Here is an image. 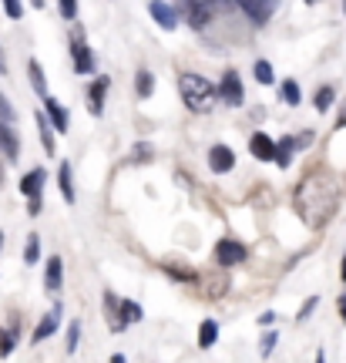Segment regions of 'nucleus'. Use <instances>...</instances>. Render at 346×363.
I'll return each mask as SVG.
<instances>
[{
  "instance_id": "1",
  "label": "nucleus",
  "mask_w": 346,
  "mask_h": 363,
  "mask_svg": "<svg viewBox=\"0 0 346 363\" xmlns=\"http://www.w3.org/2000/svg\"><path fill=\"white\" fill-rule=\"evenodd\" d=\"M336 182L330 172H309L306 179L299 182V189H296V208H299V219L306 222V225H323V222H330L336 208Z\"/></svg>"
},
{
  "instance_id": "2",
  "label": "nucleus",
  "mask_w": 346,
  "mask_h": 363,
  "mask_svg": "<svg viewBox=\"0 0 346 363\" xmlns=\"http://www.w3.org/2000/svg\"><path fill=\"white\" fill-rule=\"evenodd\" d=\"M179 91H182V98H185V108H189V111H208V108H212V98H216L212 81L202 78V74H192V71L179 74Z\"/></svg>"
},
{
  "instance_id": "3",
  "label": "nucleus",
  "mask_w": 346,
  "mask_h": 363,
  "mask_svg": "<svg viewBox=\"0 0 346 363\" xmlns=\"http://www.w3.org/2000/svg\"><path fill=\"white\" fill-rule=\"evenodd\" d=\"M218 98H222L225 104H232V108H239V104L245 101L242 81H239V74H235V71H225V74H222V84H218Z\"/></svg>"
},
{
  "instance_id": "4",
  "label": "nucleus",
  "mask_w": 346,
  "mask_h": 363,
  "mask_svg": "<svg viewBox=\"0 0 346 363\" xmlns=\"http://www.w3.org/2000/svg\"><path fill=\"white\" fill-rule=\"evenodd\" d=\"M216 262L218 266H239V262H245V246L235 239H222L216 246Z\"/></svg>"
},
{
  "instance_id": "5",
  "label": "nucleus",
  "mask_w": 346,
  "mask_h": 363,
  "mask_svg": "<svg viewBox=\"0 0 346 363\" xmlns=\"http://www.w3.org/2000/svg\"><path fill=\"white\" fill-rule=\"evenodd\" d=\"M235 165V152H232L229 145H212V152H208V169L218 172V175H225L232 172Z\"/></svg>"
},
{
  "instance_id": "6",
  "label": "nucleus",
  "mask_w": 346,
  "mask_h": 363,
  "mask_svg": "<svg viewBox=\"0 0 346 363\" xmlns=\"http://www.w3.org/2000/svg\"><path fill=\"white\" fill-rule=\"evenodd\" d=\"M239 7L249 13V21H256V24H266L272 13H276V0H239Z\"/></svg>"
},
{
  "instance_id": "7",
  "label": "nucleus",
  "mask_w": 346,
  "mask_h": 363,
  "mask_svg": "<svg viewBox=\"0 0 346 363\" xmlns=\"http://www.w3.org/2000/svg\"><path fill=\"white\" fill-rule=\"evenodd\" d=\"M148 11H152V17L158 21L162 30H175V27H179V13L172 11L165 0H152V4H148Z\"/></svg>"
},
{
  "instance_id": "8",
  "label": "nucleus",
  "mask_w": 346,
  "mask_h": 363,
  "mask_svg": "<svg viewBox=\"0 0 346 363\" xmlns=\"http://www.w3.org/2000/svg\"><path fill=\"white\" fill-rule=\"evenodd\" d=\"M71 54H74L77 74H91V51H88V44H84L81 34H74V40H71Z\"/></svg>"
},
{
  "instance_id": "9",
  "label": "nucleus",
  "mask_w": 346,
  "mask_h": 363,
  "mask_svg": "<svg viewBox=\"0 0 346 363\" xmlns=\"http://www.w3.org/2000/svg\"><path fill=\"white\" fill-rule=\"evenodd\" d=\"M249 152L259 158V162H272V155H276V142H272L269 135H252V142H249Z\"/></svg>"
},
{
  "instance_id": "10",
  "label": "nucleus",
  "mask_w": 346,
  "mask_h": 363,
  "mask_svg": "<svg viewBox=\"0 0 346 363\" xmlns=\"http://www.w3.org/2000/svg\"><path fill=\"white\" fill-rule=\"evenodd\" d=\"M57 323H61V306H54L44 320L38 323V330H34V337H30V343H44V340L51 337L54 330H57Z\"/></svg>"
},
{
  "instance_id": "11",
  "label": "nucleus",
  "mask_w": 346,
  "mask_h": 363,
  "mask_svg": "<svg viewBox=\"0 0 346 363\" xmlns=\"http://www.w3.org/2000/svg\"><path fill=\"white\" fill-rule=\"evenodd\" d=\"M104 91H108V78L91 81V88H88V108H91V115H101V111H104Z\"/></svg>"
},
{
  "instance_id": "12",
  "label": "nucleus",
  "mask_w": 346,
  "mask_h": 363,
  "mask_svg": "<svg viewBox=\"0 0 346 363\" xmlns=\"http://www.w3.org/2000/svg\"><path fill=\"white\" fill-rule=\"evenodd\" d=\"M44 182H48V172L44 169H30L24 175V182H21V192L30 199V195H40L44 192Z\"/></svg>"
},
{
  "instance_id": "13",
  "label": "nucleus",
  "mask_w": 346,
  "mask_h": 363,
  "mask_svg": "<svg viewBox=\"0 0 346 363\" xmlns=\"http://www.w3.org/2000/svg\"><path fill=\"white\" fill-rule=\"evenodd\" d=\"M44 111L51 115V128L54 131H67V111L57 104V98H48V94H44Z\"/></svg>"
},
{
  "instance_id": "14",
  "label": "nucleus",
  "mask_w": 346,
  "mask_h": 363,
  "mask_svg": "<svg viewBox=\"0 0 346 363\" xmlns=\"http://www.w3.org/2000/svg\"><path fill=\"white\" fill-rule=\"evenodd\" d=\"M61 276H65L61 256H51V259H48V276H44V283H48V289H51V293H57V289H61Z\"/></svg>"
},
{
  "instance_id": "15",
  "label": "nucleus",
  "mask_w": 346,
  "mask_h": 363,
  "mask_svg": "<svg viewBox=\"0 0 346 363\" xmlns=\"http://www.w3.org/2000/svg\"><path fill=\"white\" fill-rule=\"evenodd\" d=\"M11 121H4L0 118V148H4V155L7 158H17V152H21V145H17V138H13V131L7 128Z\"/></svg>"
},
{
  "instance_id": "16",
  "label": "nucleus",
  "mask_w": 346,
  "mask_h": 363,
  "mask_svg": "<svg viewBox=\"0 0 346 363\" xmlns=\"http://www.w3.org/2000/svg\"><path fill=\"white\" fill-rule=\"evenodd\" d=\"M57 182H61V195H65V202H74V175H71V165L61 162V169H57Z\"/></svg>"
},
{
  "instance_id": "17",
  "label": "nucleus",
  "mask_w": 346,
  "mask_h": 363,
  "mask_svg": "<svg viewBox=\"0 0 346 363\" xmlns=\"http://www.w3.org/2000/svg\"><path fill=\"white\" fill-rule=\"evenodd\" d=\"M104 306H108V326L111 330H121L125 320H121V310H118V296L115 293H104Z\"/></svg>"
},
{
  "instance_id": "18",
  "label": "nucleus",
  "mask_w": 346,
  "mask_h": 363,
  "mask_svg": "<svg viewBox=\"0 0 346 363\" xmlns=\"http://www.w3.org/2000/svg\"><path fill=\"white\" fill-rule=\"evenodd\" d=\"M216 340H218V326L212 320H206V323L199 326V347L208 350V347H216Z\"/></svg>"
},
{
  "instance_id": "19",
  "label": "nucleus",
  "mask_w": 346,
  "mask_h": 363,
  "mask_svg": "<svg viewBox=\"0 0 346 363\" xmlns=\"http://www.w3.org/2000/svg\"><path fill=\"white\" fill-rule=\"evenodd\" d=\"M38 128H40V142H44V152L48 155H54V131H51V125H48V118H44V111H38Z\"/></svg>"
},
{
  "instance_id": "20",
  "label": "nucleus",
  "mask_w": 346,
  "mask_h": 363,
  "mask_svg": "<svg viewBox=\"0 0 346 363\" xmlns=\"http://www.w3.org/2000/svg\"><path fill=\"white\" fill-rule=\"evenodd\" d=\"M27 74H30V84H34V91H38L40 98H44V94H48V81H44V71H40L38 61H30V65H27Z\"/></svg>"
},
{
  "instance_id": "21",
  "label": "nucleus",
  "mask_w": 346,
  "mask_h": 363,
  "mask_svg": "<svg viewBox=\"0 0 346 363\" xmlns=\"http://www.w3.org/2000/svg\"><path fill=\"white\" fill-rule=\"evenodd\" d=\"M272 162H276L279 169H286V165L293 162V142H289V138H282V142L276 145V155H272Z\"/></svg>"
},
{
  "instance_id": "22",
  "label": "nucleus",
  "mask_w": 346,
  "mask_h": 363,
  "mask_svg": "<svg viewBox=\"0 0 346 363\" xmlns=\"http://www.w3.org/2000/svg\"><path fill=\"white\" fill-rule=\"evenodd\" d=\"M135 91H138V98H152V91H155L152 71H138V78H135Z\"/></svg>"
},
{
  "instance_id": "23",
  "label": "nucleus",
  "mask_w": 346,
  "mask_h": 363,
  "mask_svg": "<svg viewBox=\"0 0 346 363\" xmlns=\"http://www.w3.org/2000/svg\"><path fill=\"white\" fill-rule=\"evenodd\" d=\"M279 94H282V101L293 104V108L303 101V94H299V84H296V81H282V84H279Z\"/></svg>"
},
{
  "instance_id": "24",
  "label": "nucleus",
  "mask_w": 346,
  "mask_h": 363,
  "mask_svg": "<svg viewBox=\"0 0 346 363\" xmlns=\"http://www.w3.org/2000/svg\"><path fill=\"white\" fill-rule=\"evenodd\" d=\"M118 310H121V320H125V323H138L141 320V306L138 303H131V299H121Z\"/></svg>"
},
{
  "instance_id": "25",
  "label": "nucleus",
  "mask_w": 346,
  "mask_h": 363,
  "mask_svg": "<svg viewBox=\"0 0 346 363\" xmlns=\"http://www.w3.org/2000/svg\"><path fill=\"white\" fill-rule=\"evenodd\" d=\"M208 21H212V11H208V7H195V4H189V24L206 27Z\"/></svg>"
},
{
  "instance_id": "26",
  "label": "nucleus",
  "mask_w": 346,
  "mask_h": 363,
  "mask_svg": "<svg viewBox=\"0 0 346 363\" xmlns=\"http://www.w3.org/2000/svg\"><path fill=\"white\" fill-rule=\"evenodd\" d=\"M24 259L34 266V262L40 259V235L38 233H30V239H27V249H24Z\"/></svg>"
},
{
  "instance_id": "27",
  "label": "nucleus",
  "mask_w": 346,
  "mask_h": 363,
  "mask_svg": "<svg viewBox=\"0 0 346 363\" xmlns=\"http://www.w3.org/2000/svg\"><path fill=\"white\" fill-rule=\"evenodd\" d=\"M256 81H259V84H272V81H276L269 61H256Z\"/></svg>"
},
{
  "instance_id": "28",
  "label": "nucleus",
  "mask_w": 346,
  "mask_h": 363,
  "mask_svg": "<svg viewBox=\"0 0 346 363\" xmlns=\"http://www.w3.org/2000/svg\"><path fill=\"white\" fill-rule=\"evenodd\" d=\"M11 353H13V333L0 330V357H11Z\"/></svg>"
},
{
  "instance_id": "29",
  "label": "nucleus",
  "mask_w": 346,
  "mask_h": 363,
  "mask_svg": "<svg viewBox=\"0 0 346 363\" xmlns=\"http://www.w3.org/2000/svg\"><path fill=\"white\" fill-rule=\"evenodd\" d=\"M330 104H333V88H320V94H316V108H320V111H330Z\"/></svg>"
},
{
  "instance_id": "30",
  "label": "nucleus",
  "mask_w": 346,
  "mask_h": 363,
  "mask_svg": "<svg viewBox=\"0 0 346 363\" xmlns=\"http://www.w3.org/2000/svg\"><path fill=\"white\" fill-rule=\"evenodd\" d=\"M4 11H7V17H11V21H21L24 4H21V0H4Z\"/></svg>"
},
{
  "instance_id": "31",
  "label": "nucleus",
  "mask_w": 346,
  "mask_h": 363,
  "mask_svg": "<svg viewBox=\"0 0 346 363\" xmlns=\"http://www.w3.org/2000/svg\"><path fill=\"white\" fill-rule=\"evenodd\" d=\"M155 152H152V145H135L131 148V162H148Z\"/></svg>"
},
{
  "instance_id": "32",
  "label": "nucleus",
  "mask_w": 346,
  "mask_h": 363,
  "mask_svg": "<svg viewBox=\"0 0 346 363\" xmlns=\"http://www.w3.org/2000/svg\"><path fill=\"white\" fill-rule=\"evenodd\" d=\"M77 337H81V326L71 323V330H67V353L77 350Z\"/></svg>"
},
{
  "instance_id": "33",
  "label": "nucleus",
  "mask_w": 346,
  "mask_h": 363,
  "mask_svg": "<svg viewBox=\"0 0 346 363\" xmlns=\"http://www.w3.org/2000/svg\"><path fill=\"white\" fill-rule=\"evenodd\" d=\"M61 13H65V21H74L77 17V0H61Z\"/></svg>"
},
{
  "instance_id": "34",
  "label": "nucleus",
  "mask_w": 346,
  "mask_h": 363,
  "mask_svg": "<svg viewBox=\"0 0 346 363\" xmlns=\"http://www.w3.org/2000/svg\"><path fill=\"white\" fill-rule=\"evenodd\" d=\"M316 303H320V299L313 296V299H306V303H303V310H299V316H296V320H309V313L316 310Z\"/></svg>"
},
{
  "instance_id": "35",
  "label": "nucleus",
  "mask_w": 346,
  "mask_h": 363,
  "mask_svg": "<svg viewBox=\"0 0 346 363\" xmlns=\"http://www.w3.org/2000/svg\"><path fill=\"white\" fill-rule=\"evenodd\" d=\"M0 118H4V121H13V108L7 104V98H4V94H0Z\"/></svg>"
},
{
  "instance_id": "36",
  "label": "nucleus",
  "mask_w": 346,
  "mask_h": 363,
  "mask_svg": "<svg viewBox=\"0 0 346 363\" xmlns=\"http://www.w3.org/2000/svg\"><path fill=\"white\" fill-rule=\"evenodd\" d=\"M40 208H44L40 195H30V206H27V212H30V216H40Z\"/></svg>"
},
{
  "instance_id": "37",
  "label": "nucleus",
  "mask_w": 346,
  "mask_h": 363,
  "mask_svg": "<svg viewBox=\"0 0 346 363\" xmlns=\"http://www.w3.org/2000/svg\"><path fill=\"white\" fill-rule=\"evenodd\" d=\"M272 347H276V333H269V337L262 340V353L269 357V353H272Z\"/></svg>"
},
{
  "instance_id": "38",
  "label": "nucleus",
  "mask_w": 346,
  "mask_h": 363,
  "mask_svg": "<svg viewBox=\"0 0 346 363\" xmlns=\"http://www.w3.org/2000/svg\"><path fill=\"white\" fill-rule=\"evenodd\" d=\"M185 4H195V7H208V11L216 7V0H185Z\"/></svg>"
},
{
  "instance_id": "39",
  "label": "nucleus",
  "mask_w": 346,
  "mask_h": 363,
  "mask_svg": "<svg viewBox=\"0 0 346 363\" xmlns=\"http://www.w3.org/2000/svg\"><path fill=\"white\" fill-rule=\"evenodd\" d=\"M340 316H343V323H346V296H340Z\"/></svg>"
},
{
  "instance_id": "40",
  "label": "nucleus",
  "mask_w": 346,
  "mask_h": 363,
  "mask_svg": "<svg viewBox=\"0 0 346 363\" xmlns=\"http://www.w3.org/2000/svg\"><path fill=\"white\" fill-rule=\"evenodd\" d=\"M30 4H34V7H38V11H44V0H30Z\"/></svg>"
},
{
  "instance_id": "41",
  "label": "nucleus",
  "mask_w": 346,
  "mask_h": 363,
  "mask_svg": "<svg viewBox=\"0 0 346 363\" xmlns=\"http://www.w3.org/2000/svg\"><path fill=\"white\" fill-rule=\"evenodd\" d=\"M343 279H346V252H343Z\"/></svg>"
},
{
  "instance_id": "42",
  "label": "nucleus",
  "mask_w": 346,
  "mask_h": 363,
  "mask_svg": "<svg viewBox=\"0 0 346 363\" xmlns=\"http://www.w3.org/2000/svg\"><path fill=\"white\" fill-rule=\"evenodd\" d=\"M306 4H320V0H306Z\"/></svg>"
},
{
  "instance_id": "43",
  "label": "nucleus",
  "mask_w": 346,
  "mask_h": 363,
  "mask_svg": "<svg viewBox=\"0 0 346 363\" xmlns=\"http://www.w3.org/2000/svg\"><path fill=\"white\" fill-rule=\"evenodd\" d=\"M0 246H4V235H0Z\"/></svg>"
}]
</instances>
